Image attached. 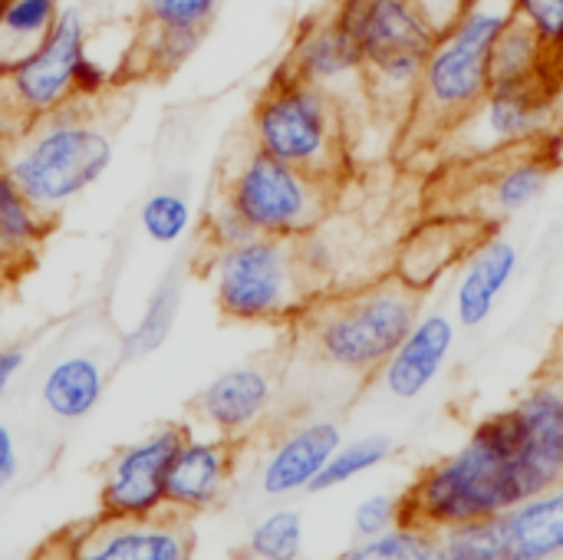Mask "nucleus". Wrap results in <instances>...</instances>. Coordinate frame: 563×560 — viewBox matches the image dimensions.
I'll use <instances>...</instances> for the list:
<instances>
[{"mask_svg":"<svg viewBox=\"0 0 563 560\" xmlns=\"http://www.w3.org/2000/svg\"><path fill=\"white\" fill-rule=\"evenodd\" d=\"M563 485V373L538 376L402 492V528L445 535Z\"/></svg>","mask_w":563,"mask_h":560,"instance_id":"1","label":"nucleus"},{"mask_svg":"<svg viewBox=\"0 0 563 560\" xmlns=\"http://www.w3.org/2000/svg\"><path fill=\"white\" fill-rule=\"evenodd\" d=\"M426 294L402 277H376L346 294H320L300 317L313 360L350 376H376L422 314Z\"/></svg>","mask_w":563,"mask_h":560,"instance_id":"2","label":"nucleus"},{"mask_svg":"<svg viewBox=\"0 0 563 560\" xmlns=\"http://www.w3.org/2000/svg\"><path fill=\"white\" fill-rule=\"evenodd\" d=\"M112 155V135L92 112V102L73 99L63 109L30 119L26 129L0 149V165L53 221L109 172Z\"/></svg>","mask_w":563,"mask_h":560,"instance_id":"3","label":"nucleus"},{"mask_svg":"<svg viewBox=\"0 0 563 560\" xmlns=\"http://www.w3.org/2000/svg\"><path fill=\"white\" fill-rule=\"evenodd\" d=\"M511 23V0H475L426 56L412 106L409 135L439 142L465 119L492 86V50Z\"/></svg>","mask_w":563,"mask_h":560,"instance_id":"4","label":"nucleus"},{"mask_svg":"<svg viewBox=\"0 0 563 560\" xmlns=\"http://www.w3.org/2000/svg\"><path fill=\"white\" fill-rule=\"evenodd\" d=\"M247 142L277 162L343 182L350 168V129L346 106L303 79L274 69L271 83L251 109Z\"/></svg>","mask_w":563,"mask_h":560,"instance_id":"5","label":"nucleus"},{"mask_svg":"<svg viewBox=\"0 0 563 560\" xmlns=\"http://www.w3.org/2000/svg\"><path fill=\"white\" fill-rule=\"evenodd\" d=\"M205 271L221 317L234 323H290L320 297L287 238L251 234L238 244L211 248Z\"/></svg>","mask_w":563,"mask_h":560,"instance_id":"6","label":"nucleus"},{"mask_svg":"<svg viewBox=\"0 0 563 560\" xmlns=\"http://www.w3.org/2000/svg\"><path fill=\"white\" fill-rule=\"evenodd\" d=\"M333 17L363 53L366 96L379 109L409 116L426 56L439 40L419 7L412 0H336Z\"/></svg>","mask_w":563,"mask_h":560,"instance_id":"7","label":"nucleus"},{"mask_svg":"<svg viewBox=\"0 0 563 560\" xmlns=\"http://www.w3.org/2000/svg\"><path fill=\"white\" fill-rule=\"evenodd\" d=\"M333 191L336 182L277 162L247 142V149L228 165L218 195L254 234L294 241L327 221Z\"/></svg>","mask_w":563,"mask_h":560,"instance_id":"8","label":"nucleus"},{"mask_svg":"<svg viewBox=\"0 0 563 560\" xmlns=\"http://www.w3.org/2000/svg\"><path fill=\"white\" fill-rule=\"evenodd\" d=\"M558 116H561V102H558L554 73L534 79L492 83L482 102L465 119H459L439 139V145L452 165L475 162L508 149L551 142L558 132Z\"/></svg>","mask_w":563,"mask_h":560,"instance_id":"9","label":"nucleus"},{"mask_svg":"<svg viewBox=\"0 0 563 560\" xmlns=\"http://www.w3.org/2000/svg\"><path fill=\"white\" fill-rule=\"evenodd\" d=\"M455 165L465 182L445 211L475 218L492 231H498L501 224L515 221L548 195L554 182L558 155L551 152V142H534V145H521Z\"/></svg>","mask_w":563,"mask_h":560,"instance_id":"10","label":"nucleus"},{"mask_svg":"<svg viewBox=\"0 0 563 560\" xmlns=\"http://www.w3.org/2000/svg\"><path fill=\"white\" fill-rule=\"evenodd\" d=\"M452 560H558L563 558V485L508 512L439 535Z\"/></svg>","mask_w":563,"mask_h":560,"instance_id":"11","label":"nucleus"},{"mask_svg":"<svg viewBox=\"0 0 563 560\" xmlns=\"http://www.w3.org/2000/svg\"><path fill=\"white\" fill-rule=\"evenodd\" d=\"M56 560H191L195 531L188 518L162 512L152 518L99 515L43 545Z\"/></svg>","mask_w":563,"mask_h":560,"instance_id":"12","label":"nucleus"},{"mask_svg":"<svg viewBox=\"0 0 563 560\" xmlns=\"http://www.w3.org/2000/svg\"><path fill=\"white\" fill-rule=\"evenodd\" d=\"M191 432L178 422H165L142 439L122 446L102 465L99 505L112 518H152L165 512V482L175 452Z\"/></svg>","mask_w":563,"mask_h":560,"instance_id":"13","label":"nucleus"},{"mask_svg":"<svg viewBox=\"0 0 563 560\" xmlns=\"http://www.w3.org/2000/svg\"><path fill=\"white\" fill-rule=\"evenodd\" d=\"M89 53V23L79 7L59 10L43 43L7 73V86L26 119L73 102V73Z\"/></svg>","mask_w":563,"mask_h":560,"instance_id":"14","label":"nucleus"},{"mask_svg":"<svg viewBox=\"0 0 563 560\" xmlns=\"http://www.w3.org/2000/svg\"><path fill=\"white\" fill-rule=\"evenodd\" d=\"M277 69L294 76V79H303V83H313V86L333 92L340 102H343V89H363L366 92L363 53H360L356 40L346 33V26L333 17V10L310 17L297 30L294 43H290V50Z\"/></svg>","mask_w":563,"mask_h":560,"instance_id":"15","label":"nucleus"},{"mask_svg":"<svg viewBox=\"0 0 563 560\" xmlns=\"http://www.w3.org/2000/svg\"><path fill=\"white\" fill-rule=\"evenodd\" d=\"M277 399V376L264 363H238L218 373L198 396L195 416L221 439L241 442L251 436Z\"/></svg>","mask_w":563,"mask_h":560,"instance_id":"16","label":"nucleus"},{"mask_svg":"<svg viewBox=\"0 0 563 560\" xmlns=\"http://www.w3.org/2000/svg\"><path fill=\"white\" fill-rule=\"evenodd\" d=\"M521 267V248L498 228L488 231L455 267L452 317L462 330L485 327Z\"/></svg>","mask_w":563,"mask_h":560,"instance_id":"17","label":"nucleus"},{"mask_svg":"<svg viewBox=\"0 0 563 560\" xmlns=\"http://www.w3.org/2000/svg\"><path fill=\"white\" fill-rule=\"evenodd\" d=\"M492 228L475 221V218H465V215H449V211H439V215H429L399 248V257H396V277H402L409 287L429 294L445 274H452L465 254L488 234Z\"/></svg>","mask_w":563,"mask_h":560,"instance_id":"18","label":"nucleus"},{"mask_svg":"<svg viewBox=\"0 0 563 560\" xmlns=\"http://www.w3.org/2000/svg\"><path fill=\"white\" fill-rule=\"evenodd\" d=\"M459 340V323L445 310H422L406 340L393 350V356L376 373L383 389L399 399L412 403L419 399L449 366L452 350Z\"/></svg>","mask_w":563,"mask_h":560,"instance_id":"19","label":"nucleus"},{"mask_svg":"<svg viewBox=\"0 0 563 560\" xmlns=\"http://www.w3.org/2000/svg\"><path fill=\"white\" fill-rule=\"evenodd\" d=\"M231 475H234V442L221 436L211 439L188 436L168 469L165 512L181 518L211 512L224 498Z\"/></svg>","mask_w":563,"mask_h":560,"instance_id":"20","label":"nucleus"},{"mask_svg":"<svg viewBox=\"0 0 563 560\" xmlns=\"http://www.w3.org/2000/svg\"><path fill=\"white\" fill-rule=\"evenodd\" d=\"M343 432L333 419H310L280 436L261 465V492L267 498H290L310 492L313 479L323 472L330 455L340 449Z\"/></svg>","mask_w":563,"mask_h":560,"instance_id":"21","label":"nucleus"},{"mask_svg":"<svg viewBox=\"0 0 563 560\" xmlns=\"http://www.w3.org/2000/svg\"><path fill=\"white\" fill-rule=\"evenodd\" d=\"M106 393V370L89 353H66L59 356L40 383L43 409L59 422L86 419Z\"/></svg>","mask_w":563,"mask_h":560,"instance_id":"22","label":"nucleus"},{"mask_svg":"<svg viewBox=\"0 0 563 560\" xmlns=\"http://www.w3.org/2000/svg\"><path fill=\"white\" fill-rule=\"evenodd\" d=\"M178 310H181V281L178 274H165L155 290L148 294L139 320L132 323V330L122 337V350H119V360L122 363H139L152 353H158L172 330H175V320H178Z\"/></svg>","mask_w":563,"mask_h":560,"instance_id":"23","label":"nucleus"},{"mask_svg":"<svg viewBox=\"0 0 563 560\" xmlns=\"http://www.w3.org/2000/svg\"><path fill=\"white\" fill-rule=\"evenodd\" d=\"M49 231V218L0 165V264H23Z\"/></svg>","mask_w":563,"mask_h":560,"instance_id":"24","label":"nucleus"},{"mask_svg":"<svg viewBox=\"0 0 563 560\" xmlns=\"http://www.w3.org/2000/svg\"><path fill=\"white\" fill-rule=\"evenodd\" d=\"M59 10V0H7L0 7V76L43 43Z\"/></svg>","mask_w":563,"mask_h":560,"instance_id":"25","label":"nucleus"},{"mask_svg":"<svg viewBox=\"0 0 563 560\" xmlns=\"http://www.w3.org/2000/svg\"><path fill=\"white\" fill-rule=\"evenodd\" d=\"M558 59L544 50V43L521 26L515 17L501 30L492 50V83H508V79H534V76H551Z\"/></svg>","mask_w":563,"mask_h":560,"instance_id":"26","label":"nucleus"},{"mask_svg":"<svg viewBox=\"0 0 563 560\" xmlns=\"http://www.w3.org/2000/svg\"><path fill=\"white\" fill-rule=\"evenodd\" d=\"M393 452H396V442L386 432H373V436H363V439H353V442H340V449L330 455L323 472L313 479L310 492L313 495L333 492V488H340V485H346V482L379 469L383 462H389Z\"/></svg>","mask_w":563,"mask_h":560,"instance_id":"27","label":"nucleus"},{"mask_svg":"<svg viewBox=\"0 0 563 560\" xmlns=\"http://www.w3.org/2000/svg\"><path fill=\"white\" fill-rule=\"evenodd\" d=\"M201 40H205V33H191V30L142 26L132 56L139 59V73H145V76H172L175 69H181L198 53Z\"/></svg>","mask_w":563,"mask_h":560,"instance_id":"28","label":"nucleus"},{"mask_svg":"<svg viewBox=\"0 0 563 560\" xmlns=\"http://www.w3.org/2000/svg\"><path fill=\"white\" fill-rule=\"evenodd\" d=\"M247 554L254 560H300L303 518L297 508L267 512L247 535Z\"/></svg>","mask_w":563,"mask_h":560,"instance_id":"29","label":"nucleus"},{"mask_svg":"<svg viewBox=\"0 0 563 560\" xmlns=\"http://www.w3.org/2000/svg\"><path fill=\"white\" fill-rule=\"evenodd\" d=\"M191 201L175 191V188H158L152 191L142 208H139V228L148 241L155 244H178L185 231L191 228Z\"/></svg>","mask_w":563,"mask_h":560,"instance_id":"30","label":"nucleus"},{"mask_svg":"<svg viewBox=\"0 0 563 560\" xmlns=\"http://www.w3.org/2000/svg\"><path fill=\"white\" fill-rule=\"evenodd\" d=\"M218 10H221V0H145L142 26L208 33Z\"/></svg>","mask_w":563,"mask_h":560,"instance_id":"31","label":"nucleus"},{"mask_svg":"<svg viewBox=\"0 0 563 560\" xmlns=\"http://www.w3.org/2000/svg\"><path fill=\"white\" fill-rule=\"evenodd\" d=\"M435 535L416 531V528H396L389 535L369 538L353 545L346 554H340L336 560H426V554L435 548Z\"/></svg>","mask_w":563,"mask_h":560,"instance_id":"32","label":"nucleus"},{"mask_svg":"<svg viewBox=\"0 0 563 560\" xmlns=\"http://www.w3.org/2000/svg\"><path fill=\"white\" fill-rule=\"evenodd\" d=\"M511 17L528 26L554 59H563V0H511Z\"/></svg>","mask_w":563,"mask_h":560,"instance_id":"33","label":"nucleus"},{"mask_svg":"<svg viewBox=\"0 0 563 560\" xmlns=\"http://www.w3.org/2000/svg\"><path fill=\"white\" fill-rule=\"evenodd\" d=\"M402 525V495H393V492H379V495H369L356 505L353 512V535L360 541H369V538H379V535H389Z\"/></svg>","mask_w":563,"mask_h":560,"instance_id":"34","label":"nucleus"},{"mask_svg":"<svg viewBox=\"0 0 563 560\" xmlns=\"http://www.w3.org/2000/svg\"><path fill=\"white\" fill-rule=\"evenodd\" d=\"M254 231L244 224V218L218 195L214 208L205 215V238H208V244L211 248H228V244H238V241H244Z\"/></svg>","mask_w":563,"mask_h":560,"instance_id":"35","label":"nucleus"},{"mask_svg":"<svg viewBox=\"0 0 563 560\" xmlns=\"http://www.w3.org/2000/svg\"><path fill=\"white\" fill-rule=\"evenodd\" d=\"M109 89V69L96 56H82L73 73V99L76 102H99Z\"/></svg>","mask_w":563,"mask_h":560,"instance_id":"36","label":"nucleus"},{"mask_svg":"<svg viewBox=\"0 0 563 560\" xmlns=\"http://www.w3.org/2000/svg\"><path fill=\"white\" fill-rule=\"evenodd\" d=\"M419 7V13L426 17V23L442 36L475 0H412Z\"/></svg>","mask_w":563,"mask_h":560,"instance_id":"37","label":"nucleus"},{"mask_svg":"<svg viewBox=\"0 0 563 560\" xmlns=\"http://www.w3.org/2000/svg\"><path fill=\"white\" fill-rule=\"evenodd\" d=\"M26 116H23V109L16 106V99H13V92H10V86H7V76H0V149L7 145V142H13L23 129H26Z\"/></svg>","mask_w":563,"mask_h":560,"instance_id":"38","label":"nucleus"},{"mask_svg":"<svg viewBox=\"0 0 563 560\" xmlns=\"http://www.w3.org/2000/svg\"><path fill=\"white\" fill-rule=\"evenodd\" d=\"M20 475V449H16V436L7 422H0V495L16 482Z\"/></svg>","mask_w":563,"mask_h":560,"instance_id":"39","label":"nucleus"},{"mask_svg":"<svg viewBox=\"0 0 563 560\" xmlns=\"http://www.w3.org/2000/svg\"><path fill=\"white\" fill-rule=\"evenodd\" d=\"M23 363H26V353L20 347H3L0 350V403L7 399V393H10L13 380L20 376Z\"/></svg>","mask_w":563,"mask_h":560,"instance_id":"40","label":"nucleus"},{"mask_svg":"<svg viewBox=\"0 0 563 560\" xmlns=\"http://www.w3.org/2000/svg\"><path fill=\"white\" fill-rule=\"evenodd\" d=\"M426 560H452V558H449V554H445V551H442V545H439V541H435V548H432V551H429V554H426Z\"/></svg>","mask_w":563,"mask_h":560,"instance_id":"41","label":"nucleus"},{"mask_svg":"<svg viewBox=\"0 0 563 560\" xmlns=\"http://www.w3.org/2000/svg\"><path fill=\"white\" fill-rule=\"evenodd\" d=\"M3 3H7V0H0V7H3Z\"/></svg>","mask_w":563,"mask_h":560,"instance_id":"42","label":"nucleus"}]
</instances>
